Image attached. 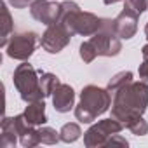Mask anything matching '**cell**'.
<instances>
[{
	"label": "cell",
	"mask_w": 148,
	"mask_h": 148,
	"mask_svg": "<svg viewBox=\"0 0 148 148\" xmlns=\"http://www.w3.org/2000/svg\"><path fill=\"white\" fill-rule=\"evenodd\" d=\"M112 106V94L108 89H101L98 86H86L80 92V103L75 106V117L82 124L94 122L99 115H103Z\"/></svg>",
	"instance_id": "3957f363"
},
{
	"label": "cell",
	"mask_w": 148,
	"mask_h": 148,
	"mask_svg": "<svg viewBox=\"0 0 148 148\" xmlns=\"http://www.w3.org/2000/svg\"><path fill=\"white\" fill-rule=\"evenodd\" d=\"M7 2L16 9H25V7H28V4L33 2V0H7Z\"/></svg>",
	"instance_id": "cb8c5ba5"
},
{
	"label": "cell",
	"mask_w": 148,
	"mask_h": 148,
	"mask_svg": "<svg viewBox=\"0 0 148 148\" xmlns=\"http://www.w3.org/2000/svg\"><path fill=\"white\" fill-rule=\"evenodd\" d=\"M138 14L129 11V9H122L120 14L113 19V28H115V33L119 38H132L138 32Z\"/></svg>",
	"instance_id": "9c48e42d"
},
{
	"label": "cell",
	"mask_w": 148,
	"mask_h": 148,
	"mask_svg": "<svg viewBox=\"0 0 148 148\" xmlns=\"http://www.w3.org/2000/svg\"><path fill=\"white\" fill-rule=\"evenodd\" d=\"M38 132H40V143L42 145H56L58 141H61L59 138V132L49 125H42L38 127Z\"/></svg>",
	"instance_id": "ac0fdd59"
},
{
	"label": "cell",
	"mask_w": 148,
	"mask_h": 148,
	"mask_svg": "<svg viewBox=\"0 0 148 148\" xmlns=\"http://www.w3.org/2000/svg\"><path fill=\"white\" fill-rule=\"evenodd\" d=\"M80 134H82V129H80V125L75 124V122L64 124V125L61 127V131H59V138H61L63 143H75V141L80 138Z\"/></svg>",
	"instance_id": "9a60e30c"
},
{
	"label": "cell",
	"mask_w": 148,
	"mask_h": 148,
	"mask_svg": "<svg viewBox=\"0 0 148 148\" xmlns=\"http://www.w3.org/2000/svg\"><path fill=\"white\" fill-rule=\"evenodd\" d=\"M79 12H80V7H79L75 2H71V0H66V2H63L61 7H59L58 23H59L71 37L75 35V18H77Z\"/></svg>",
	"instance_id": "7c38bea8"
},
{
	"label": "cell",
	"mask_w": 148,
	"mask_h": 148,
	"mask_svg": "<svg viewBox=\"0 0 148 148\" xmlns=\"http://www.w3.org/2000/svg\"><path fill=\"white\" fill-rule=\"evenodd\" d=\"M138 73H139V77H141L145 82H148V59H143V63L139 64Z\"/></svg>",
	"instance_id": "603a6c76"
},
{
	"label": "cell",
	"mask_w": 148,
	"mask_h": 148,
	"mask_svg": "<svg viewBox=\"0 0 148 148\" xmlns=\"http://www.w3.org/2000/svg\"><path fill=\"white\" fill-rule=\"evenodd\" d=\"M101 28V18H98L92 12L80 11L75 18V35L82 37H92Z\"/></svg>",
	"instance_id": "8fae6325"
},
{
	"label": "cell",
	"mask_w": 148,
	"mask_h": 148,
	"mask_svg": "<svg viewBox=\"0 0 148 148\" xmlns=\"http://www.w3.org/2000/svg\"><path fill=\"white\" fill-rule=\"evenodd\" d=\"M70 40H71V35L56 21L45 28V32L40 38V45L49 54H58L70 44Z\"/></svg>",
	"instance_id": "52a82bcc"
},
{
	"label": "cell",
	"mask_w": 148,
	"mask_h": 148,
	"mask_svg": "<svg viewBox=\"0 0 148 148\" xmlns=\"http://www.w3.org/2000/svg\"><path fill=\"white\" fill-rule=\"evenodd\" d=\"M40 71V70H38ZM59 79L54 75V73H49V71H40V87L44 91V96H52L54 89L59 86Z\"/></svg>",
	"instance_id": "e0dca14e"
},
{
	"label": "cell",
	"mask_w": 148,
	"mask_h": 148,
	"mask_svg": "<svg viewBox=\"0 0 148 148\" xmlns=\"http://www.w3.org/2000/svg\"><path fill=\"white\" fill-rule=\"evenodd\" d=\"M25 117L26 120L38 127V125H44L47 122V115H45V103L44 99H38V101H33V103H28L26 110H25Z\"/></svg>",
	"instance_id": "4fadbf2b"
},
{
	"label": "cell",
	"mask_w": 148,
	"mask_h": 148,
	"mask_svg": "<svg viewBox=\"0 0 148 148\" xmlns=\"http://www.w3.org/2000/svg\"><path fill=\"white\" fill-rule=\"evenodd\" d=\"M113 145H119V146H127V145H129V141H127L125 138H122V136L117 132V134L110 136V139L106 141V145H105V146H113Z\"/></svg>",
	"instance_id": "7402d4cb"
},
{
	"label": "cell",
	"mask_w": 148,
	"mask_h": 148,
	"mask_svg": "<svg viewBox=\"0 0 148 148\" xmlns=\"http://www.w3.org/2000/svg\"><path fill=\"white\" fill-rule=\"evenodd\" d=\"M19 143L25 146V148H32V146H37V145H40V132H38V129H32V131H28L26 134H23L21 138H19Z\"/></svg>",
	"instance_id": "ffe728a7"
},
{
	"label": "cell",
	"mask_w": 148,
	"mask_h": 148,
	"mask_svg": "<svg viewBox=\"0 0 148 148\" xmlns=\"http://www.w3.org/2000/svg\"><path fill=\"white\" fill-rule=\"evenodd\" d=\"M141 54H143V59H148V44H146V45H143Z\"/></svg>",
	"instance_id": "d4e9b609"
},
{
	"label": "cell",
	"mask_w": 148,
	"mask_h": 148,
	"mask_svg": "<svg viewBox=\"0 0 148 148\" xmlns=\"http://www.w3.org/2000/svg\"><path fill=\"white\" fill-rule=\"evenodd\" d=\"M124 7L136 12L138 16H141L146 9H148V0H124Z\"/></svg>",
	"instance_id": "44dd1931"
},
{
	"label": "cell",
	"mask_w": 148,
	"mask_h": 148,
	"mask_svg": "<svg viewBox=\"0 0 148 148\" xmlns=\"http://www.w3.org/2000/svg\"><path fill=\"white\" fill-rule=\"evenodd\" d=\"M52 105L54 110L59 113H68L75 106V91L68 84H59L52 92Z\"/></svg>",
	"instance_id": "30bf717a"
},
{
	"label": "cell",
	"mask_w": 148,
	"mask_h": 148,
	"mask_svg": "<svg viewBox=\"0 0 148 148\" xmlns=\"http://www.w3.org/2000/svg\"><path fill=\"white\" fill-rule=\"evenodd\" d=\"M38 44L40 40L35 32H18V33H12V37L9 38L5 45V52L12 59L28 61Z\"/></svg>",
	"instance_id": "8992f818"
},
{
	"label": "cell",
	"mask_w": 148,
	"mask_h": 148,
	"mask_svg": "<svg viewBox=\"0 0 148 148\" xmlns=\"http://www.w3.org/2000/svg\"><path fill=\"white\" fill-rule=\"evenodd\" d=\"M131 80H132V73H131V71H119V73H115V75L108 80L106 89H108L110 94H113V92H117L120 87H124L125 84H129Z\"/></svg>",
	"instance_id": "2e32d148"
},
{
	"label": "cell",
	"mask_w": 148,
	"mask_h": 148,
	"mask_svg": "<svg viewBox=\"0 0 148 148\" xmlns=\"http://www.w3.org/2000/svg\"><path fill=\"white\" fill-rule=\"evenodd\" d=\"M0 14H2V28H0V45L5 47L9 38L12 37L14 33V21H12V16L5 5V2H0Z\"/></svg>",
	"instance_id": "5bb4252c"
},
{
	"label": "cell",
	"mask_w": 148,
	"mask_h": 148,
	"mask_svg": "<svg viewBox=\"0 0 148 148\" xmlns=\"http://www.w3.org/2000/svg\"><path fill=\"white\" fill-rule=\"evenodd\" d=\"M103 2H105L106 5H112V4H117V2H120V0H103Z\"/></svg>",
	"instance_id": "484cf974"
},
{
	"label": "cell",
	"mask_w": 148,
	"mask_h": 148,
	"mask_svg": "<svg viewBox=\"0 0 148 148\" xmlns=\"http://www.w3.org/2000/svg\"><path fill=\"white\" fill-rule=\"evenodd\" d=\"M148 106V84L145 80H131L117 92H113L112 117L117 119L124 127L134 119L146 112Z\"/></svg>",
	"instance_id": "6da1fadb"
},
{
	"label": "cell",
	"mask_w": 148,
	"mask_h": 148,
	"mask_svg": "<svg viewBox=\"0 0 148 148\" xmlns=\"http://www.w3.org/2000/svg\"><path fill=\"white\" fill-rule=\"evenodd\" d=\"M125 129H129L132 134H136V136H145V134H148V122L143 119V115H139V117H134L127 125H125Z\"/></svg>",
	"instance_id": "d6986e66"
},
{
	"label": "cell",
	"mask_w": 148,
	"mask_h": 148,
	"mask_svg": "<svg viewBox=\"0 0 148 148\" xmlns=\"http://www.w3.org/2000/svg\"><path fill=\"white\" fill-rule=\"evenodd\" d=\"M124 129V125L110 117V119H103V120H98L96 124H92L86 132H84V145L87 148H101L106 145V141L110 139V136L120 132Z\"/></svg>",
	"instance_id": "5b68a950"
},
{
	"label": "cell",
	"mask_w": 148,
	"mask_h": 148,
	"mask_svg": "<svg viewBox=\"0 0 148 148\" xmlns=\"http://www.w3.org/2000/svg\"><path fill=\"white\" fill-rule=\"evenodd\" d=\"M12 82L25 103H33V101L45 98L44 91L40 87V71L35 70L28 61H23L14 70Z\"/></svg>",
	"instance_id": "277c9868"
},
{
	"label": "cell",
	"mask_w": 148,
	"mask_h": 148,
	"mask_svg": "<svg viewBox=\"0 0 148 148\" xmlns=\"http://www.w3.org/2000/svg\"><path fill=\"white\" fill-rule=\"evenodd\" d=\"M61 4H56L52 0H33L30 4V14L35 21L49 26L58 21Z\"/></svg>",
	"instance_id": "ba28073f"
},
{
	"label": "cell",
	"mask_w": 148,
	"mask_h": 148,
	"mask_svg": "<svg viewBox=\"0 0 148 148\" xmlns=\"http://www.w3.org/2000/svg\"><path fill=\"white\" fill-rule=\"evenodd\" d=\"M122 51V42L115 33L113 19H101V28L80 45V58L84 63H92L98 56H117Z\"/></svg>",
	"instance_id": "7a4b0ae2"
},
{
	"label": "cell",
	"mask_w": 148,
	"mask_h": 148,
	"mask_svg": "<svg viewBox=\"0 0 148 148\" xmlns=\"http://www.w3.org/2000/svg\"><path fill=\"white\" fill-rule=\"evenodd\" d=\"M145 35H146V38H148V23H146V26H145Z\"/></svg>",
	"instance_id": "4316f807"
}]
</instances>
